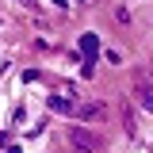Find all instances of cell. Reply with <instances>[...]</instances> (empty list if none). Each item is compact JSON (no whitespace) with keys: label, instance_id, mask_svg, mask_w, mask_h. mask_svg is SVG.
Instances as JSON below:
<instances>
[{"label":"cell","instance_id":"obj_1","mask_svg":"<svg viewBox=\"0 0 153 153\" xmlns=\"http://www.w3.org/2000/svg\"><path fill=\"white\" fill-rule=\"evenodd\" d=\"M96 54H100V38L96 35H80V57H84V65H92Z\"/></svg>","mask_w":153,"mask_h":153},{"label":"cell","instance_id":"obj_2","mask_svg":"<svg viewBox=\"0 0 153 153\" xmlns=\"http://www.w3.org/2000/svg\"><path fill=\"white\" fill-rule=\"evenodd\" d=\"M73 146H76V149H96V142H92L84 130H73Z\"/></svg>","mask_w":153,"mask_h":153},{"label":"cell","instance_id":"obj_3","mask_svg":"<svg viewBox=\"0 0 153 153\" xmlns=\"http://www.w3.org/2000/svg\"><path fill=\"white\" fill-rule=\"evenodd\" d=\"M4 153H23V149H19V146H12V149H4Z\"/></svg>","mask_w":153,"mask_h":153},{"label":"cell","instance_id":"obj_4","mask_svg":"<svg viewBox=\"0 0 153 153\" xmlns=\"http://www.w3.org/2000/svg\"><path fill=\"white\" fill-rule=\"evenodd\" d=\"M54 4H65V0H54Z\"/></svg>","mask_w":153,"mask_h":153}]
</instances>
